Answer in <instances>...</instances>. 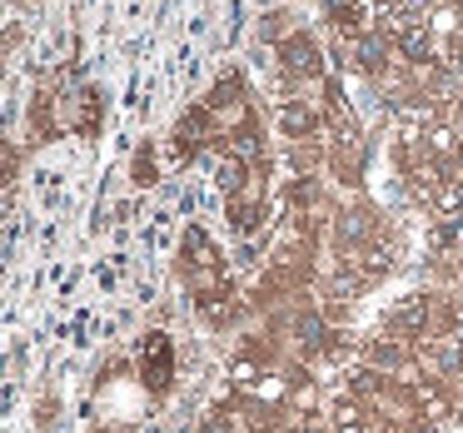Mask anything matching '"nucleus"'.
I'll return each instance as SVG.
<instances>
[{
    "label": "nucleus",
    "instance_id": "1",
    "mask_svg": "<svg viewBox=\"0 0 463 433\" xmlns=\"http://www.w3.org/2000/svg\"><path fill=\"white\" fill-rule=\"evenodd\" d=\"M140 373L150 379V389H170V379H175V349H170V334H145Z\"/></svg>",
    "mask_w": 463,
    "mask_h": 433
},
{
    "label": "nucleus",
    "instance_id": "2",
    "mask_svg": "<svg viewBox=\"0 0 463 433\" xmlns=\"http://www.w3.org/2000/svg\"><path fill=\"white\" fill-rule=\"evenodd\" d=\"M184 249H190V264H194V269H204V274L220 264V249L210 244V234H204L200 224H190V230H184Z\"/></svg>",
    "mask_w": 463,
    "mask_h": 433
},
{
    "label": "nucleus",
    "instance_id": "3",
    "mask_svg": "<svg viewBox=\"0 0 463 433\" xmlns=\"http://www.w3.org/2000/svg\"><path fill=\"white\" fill-rule=\"evenodd\" d=\"M284 65L299 71V75H319V45L304 41V35H294V41L284 45Z\"/></svg>",
    "mask_w": 463,
    "mask_h": 433
},
{
    "label": "nucleus",
    "instance_id": "4",
    "mask_svg": "<svg viewBox=\"0 0 463 433\" xmlns=\"http://www.w3.org/2000/svg\"><path fill=\"white\" fill-rule=\"evenodd\" d=\"M423 150H429L433 160H458V155H463V140L449 130V125H433V130L423 135Z\"/></svg>",
    "mask_w": 463,
    "mask_h": 433
},
{
    "label": "nucleus",
    "instance_id": "5",
    "mask_svg": "<svg viewBox=\"0 0 463 433\" xmlns=\"http://www.w3.org/2000/svg\"><path fill=\"white\" fill-rule=\"evenodd\" d=\"M433 210L443 214V220H453V214H463V174H449V180L433 190Z\"/></svg>",
    "mask_w": 463,
    "mask_h": 433
},
{
    "label": "nucleus",
    "instance_id": "6",
    "mask_svg": "<svg viewBox=\"0 0 463 433\" xmlns=\"http://www.w3.org/2000/svg\"><path fill=\"white\" fill-rule=\"evenodd\" d=\"M423 324H429V299H409L399 314L389 319V329H399V334H423Z\"/></svg>",
    "mask_w": 463,
    "mask_h": 433
},
{
    "label": "nucleus",
    "instance_id": "7",
    "mask_svg": "<svg viewBox=\"0 0 463 433\" xmlns=\"http://www.w3.org/2000/svg\"><path fill=\"white\" fill-rule=\"evenodd\" d=\"M214 184H220L224 194H234V190H240V184H244V160H240V155H230V150H224V160L214 165Z\"/></svg>",
    "mask_w": 463,
    "mask_h": 433
},
{
    "label": "nucleus",
    "instance_id": "8",
    "mask_svg": "<svg viewBox=\"0 0 463 433\" xmlns=\"http://www.w3.org/2000/svg\"><path fill=\"white\" fill-rule=\"evenodd\" d=\"M309 130H314V115L304 110V105H284V135H289V140H304Z\"/></svg>",
    "mask_w": 463,
    "mask_h": 433
},
{
    "label": "nucleus",
    "instance_id": "9",
    "mask_svg": "<svg viewBox=\"0 0 463 433\" xmlns=\"http://www.w3.org/2000/svg\"><path fill=\"white\" fill-rule=\"evenodd\" d=\"M260 379H264V373H260V369H254V363H250V359H234V363H230V383H234V389H244V393H254V389H260Z\"/></svg>",
    "mask_w": 463,
    "mask_h": 433
},
{
    "label": "nucleus",
    "instance_id": "10",
    "mask_svg": "<svg viewBox=\"0 0 463 433\" xmlns=\"http://www.w3.org/2000/svg\"><path fill=\"white\" fill-rule=\"evenodd\" d=\"M419 409L429 413V423H443V413H449V403H443V393L433 389V383H419Z\"/></svg>",
    "mask_w": 463,
    "mask_h": 433
},
{
    "label": "nucleus",
    "instance_id": "11",
    "mask_svg": "<svg viewBox=\"0 0 463 433\" xmlns=\"http://www.w3.org/2000/svg\"><path fill=\"white\" fill-rule=\"evenodd\" d=\"M458 11H453V5H439V11H433V21H429V31H443V35H458Z\"/></svg>",
    "mask_w": 463,
    "mask_h": 433
},
{
    "label": "nucleus",
    "instance_id": "12",
    "mask_svg": "<svg viewBox=\"0 0 463 433\" xmlns=\"http://www.w3.org/2000/svg\"><path fill=\"white\" fill-rule=\"evenodd\" d=\"M344 423H364L359 399H339V403H334V428H344Z\"/></svg>",
    "mask_w": 463,
    "mask_h": 433
},
{
    "label": "nucleus",
    "instance_id": "13",
    "mask_svg": "<svg viewBox=\"0 0 463 433\" xmlns=\"http://www.w3.org/2000/svg\"><path fill=\"white\" fill-rule=\"evenodd\" d=\"M369 359L383 363V369H399V363H403V349H393V344L383 339V344H373V349H369Z\"/></svg>",
    "mask_w": 463,
    "mask_h": 433
},
{
    "label": "nucleus",
    "instance_id": "14",
    "mask_svg": "<svg viewBox=\"0 0 463 433\" xmlns=\"http://www.w3.org/2000/svg\"><path fill=\"white\" fill-rule=\"evenodd\" d=\"M135 174H140V184H155V165H150V150L135 160Z\"/></svg>",
    "mask_w": 463,
    "mask_h": 433
},
{
    "label": "nucleus",
    "instance_id": "15",
    "mask_svg": "<svg viewBox=\"0 0 463 433\" xmlns=\"http://www.w3.org/2000/svg\"><path fill=\"white\" fill-rule=\"evenodd\" d=\"M204 433H230V419H220V413H210V419H204Z\"/></svg>",
    "mask_w": 463,
    "mask_h": 433
},
{
    "label": "nucleus",
    "instance_id": "16",
    "mask_svg": "<svg viewBox=\"0 0 463 433\" xmlns=\"http://www.w3.org/2000/svg\"><path fill=\"white\" fill-rule=\"evenodd\" d=\"M413 433H439V423H429V428H413Z\"/></svg>",
    "mask_w": 463,
    "mask_h": 433
},
{
    "label": "nucleus",
    "instance_id": "17",
    "mask_svg": "<svg viewBox=\"0 0 463 433\" xmlns=\"http://www.w3.org/2000/svg\"><path fill=\"white\" fill-rule=\"evenodd\" d=\"M299 433H314V428H299Z\"/></svg>",
    "mask_w": 463,
    "mask_h": 433
},
{
    "label": "nucleus",
    "instance_id": "18",
    "mask_svg": "<svg viewBox=\"0 0 463 433\" xmlns=\"http://www.w3.org/2000/svg\"><path fill=\"white\" fill-rule=\"evenodd\" d=\"M458 165H463V155H458Z\"/></svg>",
    "mask_w": 463,
    "mask_h": 433
}]
</instances>
